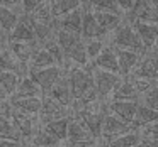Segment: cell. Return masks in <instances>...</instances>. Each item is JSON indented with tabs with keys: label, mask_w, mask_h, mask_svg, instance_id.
Returning <instances> with one entry per match:
<instances>
[{
	"label": "cell",
	"mask_w": 158,
	"mask_h": 147,
	"mask_svg": "<svg viewBox=\"0 0 158 147\" xmlns=\"http://www.w3.org/2000/svg\"><path fill=\"white\" fill-rule=\"evenodd\" d=\"M139 103H143L148 108H153L158 112V79L143 93V102H139Z\"/></svg>",
	"instance_id": "cell-35"
},
{
	"label": "cell",
	"mask_w": 158,
	"mask_h": 147,
	"mask_svg": "<svg viewBox=\"0 0 158 147\" xmlns=\"http://www.w3.org/2000/svg\"><path fill=\"white\" fill-rule=\"evenodd\" d=\"M82 15H83V9L78 7L75 10L58 17V29H63V31H68V32L80 36V31H82Z\"/></svg>",
	"instance_id": "cell-18"
},
{
	"label": "cell",
	"mask_w": 158,
	"mask_h": 147,
	"mask_svg": "<svg viewBox=\"0 0 158 147\" xmlns=\"http://www.w3.org/2000/svg\"><path fill=\"white\" fill-rule=\"evenodd\" d=\"M39 48L38 42H9V51L14 54V58L22 64H27L31 61V56L36 49Z\"/></svg>",
	"instance_id": "cell-20"
},
{
	"label": "cell",
	"mask_w": 158,
	"mask_h": 147,
	"mask_svg": "<svg viewBox=\"0 0 158 147\" xmlns=\"http://www.w3.org/2000/svg\"><path fill=\"white\" fill-rule=\"evenodd\" d=\"M51 7L55 17H61V15L68 14V12L75 10L80 7V0H51Z\"/></svg>",
	"instance_id": "cell-32"
},
{
	"label": "cell",
	"mask_w": 158,
	"mask_h": 147,
	"mask_svg": "<svg viewBox=\"0 0 158 147\" xmlns=\"http://www.w3.org/2000/svg\"><path fill=\"white\" fill-rule=\"evenodd\" d=\"M83 42H85V41H83ZM102 49H104V42L100 41V39H89V41L85 42V52H87L89 61H90V59L94 61V59L100 54Z\"/></svg>",
	"instance_id": "cell-37"
},
{
	"label": "cell",
	"mask_w": 158,
	"mask_h": 147,
	"mask_svg": "<svg viewBox=\"0 0 158 147\" xmlns=\"http://www.w3.org/2000/svg\"><path fill=\"white\" fill-rule=\"evenodd\" d=\"M156 63H158V52H156Z\"/></svg>",
	"instance_id": "cell-48"
},
{
	"label": "cell",
	"mask_w": 158,
	"mask_h": 147,
	"mask_svg": "<svg viewBox=\"0 0 158 147\" xmlns=\"http://www.w3.org/2000/svg\"><path fill=\"white\" fill-rule=\"evenodd\" d=\"M65 58L70 59L72 63H75L77 66H80V68H85V66L89 64V58H87V52H85V42L80 39V41L70 49V52L65 56Z\"/></svg>",
	"instance_id": "cell-30"
},
{
	"label": "cell",
	"mask_w": 158,
	"mask_h": 147,
	"mask_svg": "<svg viewBox=\"0 0 158 147\" xmlns=\"http://www.w3.org/2000/svg\"><path fill=\"white\" fill-rule=\"evenodd\" d=\"M144 130H141V133H143L144 137H158V120L153 123H150V125L143 127Z\"/></svg>",
	"instance_id": "cell-39"
},
{
	"label": "cell",
	"mask_w": 158,
	"mask_h": 147,
	"mask_svg": "<svg viewBox=\"0 0 158 147\" xmlns=\"http://www.w3.org/2000/svg\"><path fill=\"white\" fill-rule=\"evenodd\" d=\"M117 56V64H119V73L123 76H129V73L134 69V66L138 64L139 58L143 54H138L134 51H127V49H117L114 48Z\"/></svg>",
	"instance_id": "cell-19"
},
{
	"label": "cell",
	"mask_w": 158,
	"mask_h": 147,
	"mask_svg": "<svg viewBox=\"0 0 158 147\" xmlns=\"http://www.w3.org/2000/svg\"><path fill=\"white\" fill-rule=\"evenodd\" d=\"M89 7L94 10H104V12H112V14H123L117 7L116 0H89Z\"/></svg>",
	"instance_id": "cell-36"
},
{
	"label": "cell",
	"mask_w": 158,
	"mask_h": 147,
	"mask_svg": "<svg viewBox=\"0 0 158 147\" xmlns=\"http://www.w3.org/2000/svg\"><path fill=\"white\" fill-rule=\"evenodd\" d=\"M41 93L43 91L39 90V86L29 76H22L19 79L17 90H15V93L12 96H15V98H27V96H39Z\"/></svg>",
	"instance_id": "cell-26"
},
{
	"label": "cell",
	"mask_w": 158,
	"mask_h": 147,
	"mask_svg": "<svg viewBox=\"0 0 158 147\" xmlns=\"http://www.w3.org/2000/svg\"><path fill=\"white\" fill-rule=\"evenodd\" d=\"M139 102H127V100H110L107 110L109 113L116 115L117 118H121L123 122L131 123L134 122V115H136V108Z\"/></svg>",
	"instance_id": "cell-9"
},
{
	"label": "cell",
	"mask_w": 158,
	"mask_h": 147,
	"mask_svg": "<svg viewBox=\"0 0 158 147\" xmlns=\"http://www.w3.org/2000/svg\"><path fill=\"white\" fill-rule=\"evenodd\" d=\"M63 68L60 66H49V68H41V69H29L27 76L39 86L43 93H48L53 88L56 81L63 76Z\"/></svg>",
	"instance_id": "cell-4"
},
{
	"label": "cell",
	"mask_w": 158,
	"mask_h": 147,
	"mask_svg": "<svg viewBox=\"0 0 158 147\" xmlns=\"http://www.w3.org/2000/svg\"><path fill=\"white\" fill-rule=\"evenodd\" d=\"M66 140H68V145L72 147H94V144H95V139L90 135V132L85 129V125L75 117L70 118Z\"/></svg>",
	"instance_id": "cell-7"
},
{
	"label": "cell",
	"mask_w": 158,
	"mask_h": 147,
	"mask_svg": "<svg viewBox=\"0 0 158 147\" xmlns=\"http://www.w3.org/2000/svg\"><path fill=\"white\" fill-rule=\"evenodd\" d=\"M97 105H99V103H95L92 108L82 110V112L72 115V117H75V118H78L80 122L85 125V129L90 132V135H92L94 139H99V137L102 135V120H104V115L109 112L107 108H104V110H95Z\"/></svg>",
	"instance_id": "cell-3"
},
{
	"label": "cell",
	"mask_w": 158,
	"mask_h": 147,
	"mask_svg": "<svg viewBox=\"0 0 158 147\" xmlns=\"http://www.w3.org/2000/svg\"><path fill=\"white\" fill-rule=\"evenodd\" d=\"M0 147H22V142H15V140H9V139H0Z\"/></svg>",
	"instance_id": "cell-42"
},
{
	"label": "cell",
	"mask_w": 158,
	"mask_h": 147,
	"mask_svg": "<svg viewBox=\"0 0 158 147\" xmlns=\"http://www.w3.org/2000/svg\"><path fill=\"white\" fill-rule=\"evenodd\" d=\"M21 2H22V0H0V5H2V7H7V9H12V10L17 12L19 9L22 10Z\"/></svg>",
	"instance_id": "cell-40"
},
{
	"label": "cell",
	"mask_w": 158,
	"mask_h": 147,
	"mask_svg": "<svg viewBox=\"0 0 158 147\" xmlns=\"http://www.w3.org/2000/svg\"><path fill=\"white\" fill-rule=\"evenodd\" d=\"M158 120V112L153 108H148L146 105L143 103H138V108H136V115H134V122L133 125L136 129H143V127L150 125V123L156 122Z\"/></svg>",
	"instance_id": "cell-23"
},
{
	"label": "cell",
	"mask_w": 158,
	"mask_h": 147,
	"mask_svg": "<svg viewBox=\"0 0 158 147\" xmlns=\"http://www.w3.org/2000/svg\"><path fill=\"white\" fill-rule=\"evenodd\" d=\"M80 36L78 34H73V32H68V31H63V29H58L56 31V34H55V41H56V44L60 46V49L63 51V54H68L70 52V49L73 48V46L77 44V42L80 41Z\"/></svg>",
	"instance_id": "cell-28"
},
{
	"label": "cell",
	"mask_w": 158,
	"mask_h": 147,
	"mask_svg": "<svg viewBox=\"0 0 158 147\" xmlns=\"http://www.w3.org/2000/svg\"><path fill=\"white\" fill-rule=\"evenodd\" d=\"M5 48V46H2V44H0V51H2V49H4Z\"/></svg>",
	"instance_id": "cell-47"
},
{
	"label": "cell",
	"mask_w": 158,
	"mask_h": 147,
	"mask_svg": "<svg viewBox=\"0 0 158 147\" xmlns=\"http://www.w3.org/2000/svg\"><path fill=\"white\" fill-rule=\"evenodd\" d=\"M66 147H72V145H66Z\"/></svg>",
	"instance_id": "cell-49"
},
{
	"label": "cell",
	"mask_w": 158,
	"mask_h": 147,
	"mask_svg": "<svg viewBox=\"0 0 158 147\" xmlns=\"http://www.w3.org/2000/svg\"><path fill=\"white\" fill-rule=\"evenodd\" d=\"M146 139L151 144V147H158V137H146Z\"/></svg>",
	"instance_id": "cell-44"
},
{
	"label": "cell",
	"mask_w": 158,
	"mask_h": 147,
	"mask_svg": "<svg viewBox=\"0 0 158 147\" xmlns=\"http://www.w3.org/2000/svg\"><path fill=\"white\" fill-rule=\"evenodd\" d=\"M141 140H143V133H141L139 129H136V130L121 133V135L110 139L109 147H136Z\"/></svg>",
	"instance_id": "cell-24"
},
{
	"label": "cell",
	"mask_w": 158,
	"mask_h": 147,
	"mask_svg": "<svg viewBox=\"0 0 158 147\" xmlns=\"http://www.w3.org/2000/svg\"><path fill=\"white\" fill-rule=\"evenodd\" d=\"M21 15L22 14H17L12 9H7V7H2L0 5V29L10 34V31L15 27V24H17Z\"/></svg>",
	"instance_id": "cell-29"
},
{
	"label": "cell",
	"mask_w": 158,
	"mask_h": 147,
	"mask_svg": "<svg viewBox=\"0 0 158 147\" xmlns=\"http://www.w3.org/2000/svg\"><path fill=\"white\" fill-rule=\"evenodd\" d=\"M34 32L31 27V19L29 14H22L19 17L15 27L9 34V42H34Z\"/></svg>",
	"instance_id": "cell-10"
},
{
	"label": "cell",
	"mask_w": 158,
	"mask_h": 147,
	"mask_svg": "<svg viewBox=\"0 0 158 147\" xmlns=\"http://www.w3.org/2000/svg\"><path fill=\"white\" fill-rule=\"evenodd\" d=\"M92 12L95 15V21L99 24L100 31L104 32V36L112 34L123 22V14H112V12H104V10H92Z\"/></svg>",
	"instance_id": "cell-15"
},
{
	"label": "cell",
	"mask_w": 158,
	"mask_h": 147,
	"mask_svg": "<svg viewBox=\"0 0 158 147\" xmlns=\"http://www.w3.org/2000/svg\"><path fill=\"white\" fill-rule=\"evenodd\" d=\"M48 96H51L55 102H58L61 106H68L72 105V91H70V85H68V78H66V73H63V76L58 81L53 85V88L48 91Z\"/></svg>",
	"instance_id": "cell-13"
},
{
	"label": "cell",
	"mask_w": 158,
	"mask_h": 147,
	"mask_svg": "<svg viewBox=\"0 0 158 147\" xmlns=\"http://www.w3.org/2000/svg\"><path fill=\"white\" fill-rule=\"evenodd\" d=\"M5 98H7V93L4 91V88L0 85V102H5Z\"/></svg>",
	"instance_id": "cell-45"
},
{
	"label": "cell",
	"mask_w": 158,
	"mask_h": 147,
	"mask_svg": "<svg viewBox=\"0 0 158 147\" xmlns=\"http://www.w3.org/2000/svg\"><path fill=\"white\" fill-rule=\"evenodd\" d=\"M148 2H150V5H151V7H153V9H156V10H158V0H148Z\"/></svg>",
	"instance_id": "cell-46"
},
{
	"label": "cell",
	"mask_w": 158,
	"mask_h": 147,
	"mask_svg": "<svg viewBox=\"0 0 158 147\" xmlns=\"http://www.w3.org/2000/svg\"><path fill=\"white\" fill-rule=\"evenodd\" d=\"M124 21L133 24V22H146V24L158 25V10L150 5L148 0H134V5L126 14Z\"/></svg>",
	"instance_id": "cell-6"
},
{
	"label": "cell",
	"mask_w": 158,
	"mask_h": 147,
	"mask_svg": "<svg viewBox=\"0 0 158 147\" xmlns=\"http://www.w3.org/2000/svg\"><path fill=\"white\" fill-rule=\"evenodd\" d=\"M31 145L32 147H60V140L56 137L49 135L46 130L39 129L34 133V137L31 139Z\"/></svg>",
	"instance_id": "cell-31"
},
{
	"label": "cell",
	"mask_w": 158,
	"mask_h": 147,
	"mask_svg": "<svg viewBox=\"0 0 158 147\" xmlns=\"http://www.w3.org/2000/svg\"><path fill=\"white\" fill-rule=\"evenodd\" d=\"M0 71H10V73H15L17 76L22 78V76H27L29 66L19 63L17 59L14 58V54H12L7 48H4L0 51Z\"/></svg>",
	"instance_id": "cell-14"
},
{
	"label": "cell",
	"mask_w": 158,
	"mask_h": 147,
	"mask_svg": "<svg viewBox=\"0 0 158 147\" xmlns=\"http://www.w3.org/2000/svg\"><path fill=\"white\" fill-rule=\"evenodd\" d=\"M131 130H136V127L131 125V123L123 122V120L117 118L116 115L107 112L106 115H104V120H102V135L100 137L110 140V139H114V137L121 135V133L131 132Z\"/></svg>",
	"instance_id": "cell-8"
},
{
	"label": "cell",
	"mask_w": 158,
	"mask_h": 147,
	"mask_svg": "<svg viewBox=\"0 0 158 147\" xmlns=\"http://www.w3.org/2000/svg\"><path fill=\"white\" fill-rule=\"evenodd\" d=\"M94 68L102 69V71L116 73L119 75V64H117V56L112 46H104L100 54L94 59Z\"/></svg>",
	"instance_id": "cell-12"
},
{
	"label": "cell",
	"mask_w": 158,
	"mask_h": 147,
	"mask_svg": "<svg viewBox=\"0 0 158 147\" xmlns=\"http://www.w3.org/2000/svg\"><path fill=\"white\" fill-rule=\"evenodd\" d=\"M92 81H94V88H95L99 98L104 100L119 85L121 76L116 75V73H109V71H102V69L94 68L92 69Z\"/></svg>",
	"instance_id": "cell-5"
},
{
	"label": "cell",
	"mask_w": 158,
	"mask_h": 147,
	"mask_svg": "<svg viewBox=\"0 0 158 147\" xmlns=\"http://www.w3.org/2000/svg\"><path fill=\"white\" fill-rule=\"evenodd\" d=\"M66 78H68L70 91H72L73 100L82 98L87 93L94 91V81H92V68H80V66H73V68L66 69Z\"/></svg>",
	"instance_id": "cell-1"
},
{
	"label": "cell",
	"mask_w": 158,
	"mask_h": 147,
	"mask_svg": "<svg viewBox=\"0 0 158 147\" xmlns=\"http://www.w3.org/2000/svg\"><path fill=\"white\" fill-rule=\"evenodd\" d=\"M49 66H58L51 54L48 52V49H44L43 46H39L31 56L29 61V69H41V68H49ZM61 68V66H60Z\"/></svg>",
	"instance_id": "cell-22"
},
{
	"label": "cell",
	"mask_w": 158,
	"mask_h": 147,
	"mask_svg": "<svg viewBox=\"0 0 158 147\" xmlns=\"http://www.w3.org/2000/svg\"><path fill=\"white\" fill-rule=\"evenodd\" d=\"M70 118L72 117H63V118H56V120H51L48 122L46 125H43L41 129L46 130L49 135L56 137V139L61 142V140H66V132H68V123H70Z\"/></svg>",
	"instance_id": "cell-25"
},
{
	"label": "cell",
	"mask_w": 158,
	"mask_h": 147,
	"mask_svg": "<svg viewBox=\"0 0 158 147\" xmlns=\"http://www.w3.org/2000/svg\"><path fill=\"white\" fill-rule=\"evenodd\" d=\"M10 106L17 112L24 113V115L36 117L41 110V98L39 96H27V98H15L10 96Z\"/></svg>",
	"instance_id": "cell-17"
},
{
	"label": "cell",
	"mask_w": 158,
	"mask_h": 147,
	"mask_svg": "<svg viewBox=\"0 0 158 147\" xmlns=\"http://www.w3.org/2000/svg\"><path fill=\"white\" fill-rule=\"evenodd\" d=\"M112 48L127 49V51H134L138 54H143L146 51L143 42L138 37L136 31L133 29V25L124 21V17H123V22L119 24V27L112 32Z\"/></svg>",
	"instance_id": "cell-2"
},
{
	"label": "cell",
	"mask_w": 158,
	"mask_h": 147,
	"mask_svg": "<svg viewBox=\"0 0 158 147\" xmlns=\"http://www.w3.org/2000/svg\"><path fill=\"white\" fill-rule=\"evenodd\" d=\"M0 139H9V140H15V142H22L17 129L14 127L12 120L7 118V117H0Z\"/></svg>",
	"instance_id": "cell-33"
},
{
	"label": "cell",
	"mask_w": 158,
	"mask_h": 147,
	"mask_svg": "<svg viewBox=\"0 0 158 147\" xmlns=\"http://www.w3.org/2000/svg\"><path fill=\"white\" fill-rule=\"evenodd\" d=\"M112 100H127V102H138L139 100V93L136 91L134 85L131 83L129 78L121 79L119 85L114 88L112 91Z\"/></svg>",
	"instance_id": "cell-21"
},
{
	"label": "cell",
	"mask_w": 158,
	"mask_h": 147,
	"mask_svg": "<svg viewBox=\"0 0 158 147\" xmlns=\"http://www.w3.org/2000/svg\"><path fill=\"white\" fill-rule=\"evenodd\" d=\"M43 2H46V0H22L21 2L22 12H24V14H31V12L34 10L36 7H39Z\"/></svg>",
	"instance_id": "cell-38"
},
{
	"label": "cell",
	"mask_w": 158,
	"mask_h": 147,
	"mask_svg": "<svg viewBox=\"0 0 158 147\" xmlns=\"http://www.w3.org/2000/svg\"><path fill=\"white\" fill-rule=\"evenodd\" d=\"M133 29L136 31L138 37H139V41L143 42L144 49L146 51H150V49L155 48V44H156L158 41V25L155 24H146V22H133Z\"/></svg>",
	"instance_id": "cell-11"
},
{
	"label": "cell",
	"mask_w": 158,
	"mask_h": 147,
	"mask_svg": "<svg viewBox=\"0 0 158 147\" xmlns=\"http://www.w3.org/2000/svg\"><path fill=\"white\" fill-rule=\"evenodd\" d=\"M116 4L121 12H129L131 7L134 5V0H116Z\"/></svg>",
	"instance_id": "cell-41"
},
{
	"label": "cell",
	"mask_w": 158,
	"mask_h": 147,
	"mask_svg": "<svg viewBox=\"0 0 158 147\" xmlns=\"http://www.w3.org/2000/svg\"><path fill=\"white\" fill-rule=\"evenodd\" d=\"M29 15H31L34 21L43 22V24H56V22H58V19H56L55 14H53L51 0H46V2H43V4L39 5V7H36Z\"/></svg>",
	"instance_id": "cell-27"
},
{
	"label": "cell",
	"mask_w": 158,
	"mask_h": 147,
	"mask_svg": "<svg viewBox=\"0 0 158 147\" xmlns=\"http://www.w3.org/2000/svg\"><path fill=\"white\" fill-rule=\"evenodd\" d=\"M80 36L85 39H102L106 37L104 32L100 31L99 24L95 21V15L90 9H83V15H82V31Z\"/></svg>",
	"instance_id": "cell-16"
},
{
	"label": "cell",
	"mask_w": 158,
	"mask_h": 147,
	"mask_svg": "<svg viewBox=\"0 0 158 147\" xmlns=\"http://www.w3.org/2000/svg\"><path fill=\"white\" fill-rule=\"evenodd\" d=\"M19 79L21 76H17L15 73H10V71H0V85L4 88V91L9 95H14L15 90H17V85H19Z\"/></svg>",
	"instance_id": "cell-34"
},
{
	"label": "cell",
	"mask_w": 158,
	"mask_h": 147,
	"mask_svg": "<svg viewBox=\"0 0 158 147\" xmlns=\"http://www.w3.org/2000/svg\"><path fill=\"white\" fill-rule=\"evenodd\" d=\"M136 147H151V144L150 142H148V139H146V137H144L143 135V140H141V142L139 144H138V145Z\"/></svg>",
	"instance_id": "cell-43"
}]
</instances>
